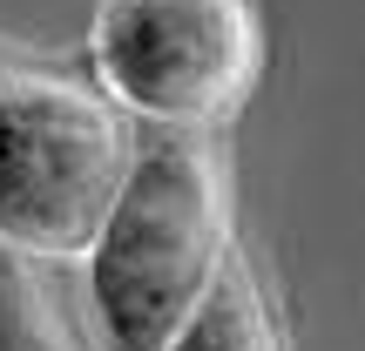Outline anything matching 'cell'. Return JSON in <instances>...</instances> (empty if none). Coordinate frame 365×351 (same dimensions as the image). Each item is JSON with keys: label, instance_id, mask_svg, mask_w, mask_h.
Returning a JSON list of instances; mask_svg holds the SVG:
<instances>
[{"label": "cell", "instance_id": "cell-1", "mask_svg": "<svg viewBox=\"0 0 365 351\" xmlns=\"http://www.w3.org/2000/svg\"><path fill=\"white\" fill-rule=\"evenodd\" d=\"M230 250V162L210 135L156 129L88 250V298L108 351H170L223 271Z\"/></svg>", "mask_w": 365, "mask_h": 351}, {"label": "cell", "instance_id": "cell-2", "mask_svg": "<svg viewBox=\"0 0 365 351\" xmlns=\"http://www.w3.org/2000/svg\"><path fill=\"white\" fill-rule=\"evenodd\" d=\"M135 115L102 88L21 61L0 81V250L27 263H88L135 169Z\"/></svg>", "mask_w": 365, "mask_h": 351}, {"label": "cell", "instance_id": "cell-3", "mask_svg": "<svg viewBox=\"0 0 365 351\" xmlns=\"http://www.w3.org/2000/svg\"><path fill=\"white\" fill-rule=\"evenodd\" d=\"M95 88L149 129L217 135L264 81L257 0H95Z\"/></svg>", "mask_w": 365, "mask_h": 351}, {"label": "cell", "instance_id": "cell-4", "mask_svg": "<svg viewBox=\"0 0 365 351\" xmlns=\"http://www.w3.org/2000/svg\"><path fill=\"white\" fill-rule=\"evenodd\" d=\"M170 351H284V325H277L271 298L244 257L223 271V284L210 290V304L182 325Z\"/></svg>", "mask_w": 365, "mask_h": 351}, {"label": "cell", "instance_id": "cell-5", "mask_svg": "<svg viewBox=\"0 0 365 351\" xmlns=\"http://www.w3.org/2000/svg\"><path fill=\"white\" fill-rule=\"evenodd\" d=\"M0 351H88L27 257L0 263Z\"/></svg>", "mask_w": 365, "mask_h": 351}, {"label": "cell", "instance_id": "cell-6", "mask_svg": "<svg viewBox=\"0 0 365 351\" xmlns=\"http://www.w3.org/2000/svg\"><path fill=\"white\" fill-rule=\"evenodd\" d=\"M21 61H27V54H21V48H7V41H0V81H7V75H14V68H21Z\"/></svg>", "mask_w": 365, "mask_h": 351}]
</instances>
